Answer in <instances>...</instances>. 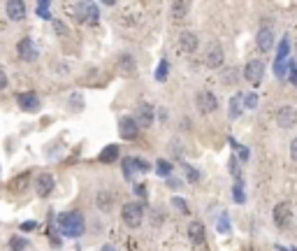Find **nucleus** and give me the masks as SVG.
<instances>
[{"label": "nucleus", "mask_w": 297, "mask_h": 251, "mask_svg": "<svg viewBox=\"0 0 297 251\" xmlns=\"http://www.w3.org/2000/svg\"><path fill=\"white\" fill-rule=\"evenodd\" d=\"M58 228L65 238H81L84 231H86V224H84V217H81L77 210L65 212L58 217Z\"/></svg>", "instance_id": "obj_1"}, {"label": "nucleus", "mask_w": 297, "mask_h": 251, "mask_svg": "<svg viewBox=\"0 0 297 251\" xmlns=\"http://www.w3.org/2000/svg\"><path fill=\"white\" fill-rule=\"evenodd\" d=\"M121 219L128 228H140L144 221V207L140 203H126L121 207Z\"/></svg>", "instance_id": "obj_2"}, {"label": "nucleus", "mask_w": 297, "mask_h": 251, "mask_svg": "<svg viewBox=\"0 0 297 251\" xmlns=\"http://www.w3.org/2000/svg\"><path fill=\"white\" fill-rule=\"evenodd\" d=\"M244 77H246V82H251L253 86H258V84L263 82V77H265L263 58H251V61L246 63V68H244Z\"/></svg>", "instance_id": "obj_3"}, {"label": "nucleus", "mask_w": 297, "mask_h": 251, "mask_svg": "<svg viewBox=\"0 0 297 251\" xmlns=\"http://www.w3.org/2000/svg\"><path fill=\"white\" fill-rule=\"evenodd\" d=\"M195 107H197V112H200V114H211V112H216V109H218L216 95L211 93V91H197Z\"/></svg>", "instance_id": "obj_4"}, {"label": "nucleus", "mask_w": 297, "mask_h": 251, "mask_svg": "<svg viewBox=\"0 0 297 251\" xmlns=\"http://www.w3.org/2000/svg\"><path fill=\"white\" fill-rule=\"evenodd\" d=\"M223 63H225V54H223V49L218 47L216 42L209 44L207 51H204V65H207L209 70H218Z\"/></svg>", "instance_id": "obj_5"}, {"label": "nucleus", "mask_w": 297, "mask_h": 251, "mask_svg": "<svg viewBox=\"0 0 297 251\" xmlns=\"http://www.w3.org/2000/svg\"><path fill=\"white\" fill-rule=\"evenodd\" d=\"M133 119H135V123L140 126V128H148V126L153 123V119H155V112H153L151 105H140Z\"/></svg>", "instance_id": "obj_6"}, {"label": "nucleus", "mask_w": 297, "mask_h": 251, "mask_svg": "<svg viewBox=\"0 0 297 251\" xmlns=\"http://www.w3.org/2000/svg\"><path fill=\"white\" fill-rule=\"evenodd\" d=\"M16 100H19V107L23 112H37L40 109V95L33 93V91H28V93H19L16 95Z\"/></svg>", "instance_id": "obj_7"}, {"label": "nucleus", "mask_w": 297, "mask_h": 251, "mask_svg": "<svg viewBox=\"0 0 297 251\" xmlns=\"http://www.w3.org/2000/svg\"><path fill=\"white\" fill-rule=\"evenodd\" d=\"M137 133H140V126L135 123V119L123 116L121 121H119V135H121L123 140H135Z\"/></svg>", "instance_id": "obj_8"}, {"label": "nucleus", "mask_w": 297, "mask_h": 251, "mask_svg": "<svg viewBox=\"0 0 297 251\" xmlns=\"http://www.w3.org/2000/svg\"><path fill=\"white\" fill-rule=\"evenodd\" d=\"M35 191H37V196H40V198H47L49 193L54 191V175H49V172H42V175H37Z\"/></svg>", "instance_id": "obj_9"}, {"label": "nucleus", "mask_w": 297, "mask_h": 251, "mask_svg": "<svg viewBox=\"0 0 297 251\" xmlns=\"http://www.w3.org/2000/svg\"><path fill=\"white\" fill-rule=\"evenodd\" d=\"M291 203H279L277 207H274V224L279 226V228H286V226L291 224Z\"/></svg>", "instance_id": "obj_10"}, {"label": "nucleus", "mask_w": 297, "mask_h": 251, "mask_svg": "<svg viewBox=\"0 0 297 251\" xmlns=\"http://www.w3.org/2000/svg\"><path fill=\"white\" fill-rule=\"evenodd\" d=\"M137 170L147 172L148 163L147 161H142V158H126V161H123V175H126V179H133Z\"/></svg>", "instance_id": "obj_11"}, {"label": "nucleus", "mask_w": 297, "mask_h": 251, "mask_svg": "<svg viewBox=\"0 0 297 251\" xmlns=\"http://www.w3.org/2000/svg\"><path fill=\"white\" fill-rule=\"evenodd\" d=\"M277 123L281 128H293L297 123V109L293 107H281L277 112Z\"/></svg>", "instance_id": "obj_12"}, {"label": "nucleus", "mask_w": 297, "mask_h": 251, "mask_svg": "<svg viewBox=\"0 0 297 251\" xmlns=\"http://www.w3.org/2000/svg\"><path fill=\"white\" fill-rule=\"evenodd\" d=\"M197 44H200V42H197L195 33H188V30H186V33L179 35V49H181L183 54H193V51H197Z\"/></svg>", "instance_id": "obj_13"}, {"label": "nucleus", "mask_w": 297, "mask_h": 251, "mask_svg": "<svg viewBox=\"0 0 297 251\" xmlns=\"http://www.w3.org/2000/svg\"><path fill=\"white\" fill-rule=\"evenodd\" d=\"M7 16L12 21H21L26 16V2L23 0H7Z\"/></svg>", "instance_id": "obj_14"}, {"label": "nucleus", "mask_w": 297, "mask_h": 251, "mask_svg": "<svg viewBox=\"0 0 297 251\" xmlns=\"http://www.w3.org/2000/svg\"><path fill=\"white\" fill-rule=\"evenodd\" d=\"M16 51H19V56L23 58V61H35V58H37V51H35V44H33L30 37H23V40L19 42Z\"/></svg>", "instance_id": "obj_15"}, {"label": "nucleus", "mask_w": 297, "mask_h": 251, "mask_svg": "<svg viewBox=\"0 0 297 251\" xmlns=\"http://www.w3.org/2000/svg\"><path fill=\"white\" fill-rule=\"evenodd\" d=\"M258 49L263 51V54H267V51H272V47H274V33H272L270 28H263L260 33H258Z\"/></svg>", "instance_id": "obj_16"}, {"label": "nucleus", "mask_w": 297, "mask_h": 251, "mask_svg": "<svg viewBox=\"0 0 297 251\" xmlns=\"http://www.w3.org/2000/svg\"><path fill=\"white\" fill-rule=\"evenodd\" d=\"M188 238L193 245H202L204 242V226L197 224V221H193V224L188 226Z\"/></svg>", "instance_id": "obj_17"}, {"label": "nucleus", "mask_w": 297, "mask_h": 251, "mask_svg": "<svg viewBox=\"0 0 297 251\" xmlns=\"http://www.w3.org/2000/svg\"><path fill=\"white\" fill-rule=\"evenodd\" d=\"M188 14V0H174L172 2V19H183Z\"/></svg>", "instance_id": "obj_18"}, {"label": "nucleus", "mask_w": 297, "mask_h": 251, "mask_svg": "<svg viewBox=\"0 0 297 251\" xmlns=\"http://www.w3.org/2000/svg\"><path fill=\"white\" fill-rule=\"evenodd\" d=\"M95 203H98V207H100L102 212H109V210H112V205H114V196H112L109 191H100Z\"/></svg>", "instance_id": "obj_19"}, {"label": "nucleus", "mask_w": 297, "mask_h": 251, "mask_svg": "<svg viewBox=\"0 0 297 251\" xmlns=\"http://www.w3.org/2000/svg\"><path fill=\"white\" fill-rule=\"evenodd\" d=\"M116 158H119V147H116V144H109V147H105V149L100 151L102 163H114Z\"/></svg>", "instance_id": "obj_20"}, {"label": "nucleus", "mask_w": 297, "mask_h": 251, "mask_svg": "<svg viewBox=\"0 0 297 251\" xmlns=\"http://www.w3.org/2000/svg\"><path fill=\"white\" fill-rule=\"evenodd\" d=\"M246 107V105H244V95L242 93H237L235 98H232V100H230V116H232V119H237V116L242 114V109Z\"/></svg>", "instance_id": "obj_21"}, {"label": "nucleus", "mask_w": 297, "mask_h": 251, "mask_svg": "<svg viewBox=\"0 0 297 251\" xmlns=\"http://www.w3.org/2000/svg\"><path fill=\"white\" fill-rule=\"evenodd\" d=\"M28 179H30V177H28V172H21L16 179H12V182H9V191H14V193H21V191L28 186Z\"/></svg>", "instance_id": "obj_22"}, {"label": "nucleus", "mask_w": 297, "mask_h": 251, "mask_svg": "<svg viewBox=\"0 0 297 251\" xmlns=\"http://www.w3.org/2000/svg\"><path fill=\"white\" fill-rule=\"evenodd\" d=\"M167 72H169V61L162 58V61L158 63V70H155V79H158V82H165V79H167Z\"/></svg>", "instance_id": "obj_23"}, {"label": "nucleus", "mask_w": 297, "mask_h": 251, "mask_svg": "<svg viewBox=\"0 0 297 251\" xmlns=\"http://www.w3.org/2000/svg\"><path fill=\"white\" fill-rule=\"evenodd\" d=\"M9 249L12 251H26L28 249V240L14 235V238H9Z\"/></svg>", "instance_id": "obj_24"}, {"label": "nucleus", "mask_w": 297, "mask_h": 251, "mask_svg": "<svg viewBox=\"0 0 297 251\" xmlns=\"http://www.w3.org/2000/svg\"><path fill=\"white\" fill-rule=\"evenodd\" d=\"M237 77H239V70H235V68H225V70H223V82L228 84V86L237 84Z\"/></svg>", "instance_id": "obj_25"}, {"label": "nucleus", "mask_w": 297, "mask_h": 251, "mask_svg": "<svg viewBox=\"0 0 297 251\" xmlns=\"http://www.w3.org/2000/svg\"><path fill=\"white\" fill-rule=\"evenodd\" d=\"M291 65H293L291 61H277V63H274V72H277L279 79L286 75V70H291Z\"/></svg>", "instance_id": "obj_26"}, {"label": "nucleus", "mask_w": 297, "mask_h": 251, "mask_svg": "<svg viewBox=\"0 0 297 251\" xmlns=\"http://www.w3.org/2000/svg\"><path fill=\"white\" fill-rule=\"evenodd\" d=\"M86 14H88L86 2H77V5H74V16H77L79 21H86Z\"/></svg>", "instance_id": "obj_27"}, {"label": "nucleus", "mask_w": 297, "mask_h": 251, "mask_svg": "<svg viewBox=\"0 0 297 251\" xmlns=\"http://www.w3.org/2000/svg\"><path fill=\"white\" fill-rule=\"evenodd\" d=\"M121 68H123V72H135V61H133V56H121Z\"/></svg>", "instance_id": "obj_28"}, {"label": "nucleus", "mask_w": 297, "mask_h": 251, "mask_svg": "<svg viewBox=\"0 0 297 251\" xmlns=\"http://www.w3.org/2000/svg\"><path fill=\"white\" fill-rule=\"evenodd\" d=\"M155 170H158V175L160 177H167L169 172H172V163H167V161H158Z\"/></svg>", "instance_id": "obj_29"}, {"label": "nucleus", "mask_w": 297, "mask_h": 251, "mask_svg": "<svg viewBox=\"0 0 297 251\" xmlns=\"http://www.w3.org/2000/svg\"><path fill=\"white\" fill-rule=\"evenodd\" d=\"M286 54H288V37H284V40H281V47H279L277 61H286Z\"/></svg>", "instance_id": "obj_30"}, {"label": "nucleus", "mask_w": 297, "mask_h": 251, "mask_svg": "<svg viewBox=\"0 0 297 251\" xmlns=\"http://www.w3.org/2000/svg\"><path fill=\"white\" fill-rule=\"evenodd\" d=\"M172 205H174L176 210H181V214H190L188 205H186V200H181V198H172Z\"/></svg>", "instance_id": "obj_31"}, {"label": "nucleus", "mask_w": 297, "mask_h": 251, "mask_svg": "<svg viewBox=\"0 0 297 251\" xmlns=\"http://www.w3.org/2000/svg\"><path fill=\"white\" fill-rule=\"evenodd\" d=\"M86 21H88V23H98V7H95V5H88Z\"/></svg>", "instance_id": "obj_32"}, {"label": "nucleus", "mask_w": 297, "mask_h": 251, "mask_svg": "<svg viewBox=\"0 0 297 251\" xmlns=\"http://www.w3.org/2000/svg\"><path fill=\"white\" fill-rule=\"evenodd\" d=\"M246 200V196H244V186L239 182L235 184V203H244Z\"/></svg>", "instance_id": "obj_33"}, {"label": "nucleus", "mask_w": 297, "mask_h": 251, "mask_svg": "<svg viewBox=\"0 0 297 251\" xmlns=\"http://www.w3.org/2000/svg\"><path fill=\"white\" fill-rule=\"evenodd\" d=\"M244 105L249 109H253L258 105V98H256V93H249V95H244Z\"/></svg>", "instance_id": "obj_34"}, {"label": "nucleus", "mask_w": 297, "mask_h": 251, "mask_svg": "<svg viewBox=\"0 0 297 251\" xmlns=\"http://www.w3.org/2000/svg\"><path fill=\"white\" fill-rule=\"evenodd\" d=\"M183 170L188 172V179H190V182H197V179H200V172H197V170L188 168V165H186V163H183Z\"/></svg>", "instance_id": "obj_35"}, {"label": "nucleus", "mask_w": 297, "mask_h": 251, "mask_svg": "<svg viewBox=\"0 0 297 251\" xmlns=\"http://www.w3.org/2000/svg\"><path fill=\"white\" fill-rule=\"evenodd\" d=\"M54 28H56V33H58V35L68 33V28H65V23H63V21H54Z\"/></svg>", "instance_id": "obj_36"}, {"label": "nucleus", "mask_w": 297, "mask_h": 251, "mask_svg": "<svg viewBox=\"0 0 297 251\" xmlns=\"http://www.w3.org/2000/svg\"><path fill=\"white\" fill-rule=\"evenodd\" d=\"M291 156H293V161H295V163H297V137H295V140H293V142H291Z\"/></svg>", "instance_id": "obj_37"}, {"label": "nucleus", "mask_w": 297, "mask_h": 251, "mask_svg": "<svg viewBox=\"0 0 297 251\" xmlns=\"http://www.w3.org/2000/svg\"><path fill=\"white\" fill-rule=\"evenodd\" d=\"M218 228H221V233H230V224H228V219H225V217L221 219V224H218Z\"/></svg>", "instance_id": "obj_38"}, {"label": "nucleus", "mask_w": 297, "mask_h": 251, "mask_svg": "<svg viewBox=\"0 0 297 251\" xmlns=\"http://www.w3.org/2000/svg\"><path fill=\"white\" fill-rule=\"evenodd\" d=\"M135 191H137V196L140 198H147V186H144V184H137Z\"/></svg>", "instance_id": "obj_39"}, {"label": "nucleus", "mask_w": 297, "mask_h": 251, "mask_svg": "<svg viewBox=\"0 0 297 251\" xmlns=\"http://www.w3.org/2000/svg\"><path fill=\"white\" fill-rule=\"evenodd\" d=\"M5 86H7V75H5V70L0 68V91H2Z\"/></svg>", "instance_id": "obj_40"}, {"label": "nucleus", "mask_w": 297, "mask_h": 251, "mask_svg": "<svg viewBox=\"0 0 297 251\" xmlns=\"http://www.w3.org/2000/svg\"><path fill=\"white\" fill-rule=\"evenodd\" d=\"M291 84H293V86H297V70H295V65H291Z\"/></svg>", "instance_id": "obj_41"}, {"label": "nucleus", "mask_w": 297, "mask_h": 251, "mask_svg": "<svg viewBox=\"0 0 297 251\" xmlns=\"http://www.w3.org/2000/svg\"><path fill=\"white\" fill-rule=\"evenodd\" d=\"M35 226H37L35 221H26V224H21V231H33Z\"/></svg>", "instance_id": "obj_42"}, {"label": "nucleus", "mask_w": 297, "mask_h": 251, "mask_svg": "<svg viewBox=\"0 0 297 251\" xmlns=\"http://www.w3.org/2000/svg\"><path fill=\"white\" fill-rule=\"evenodd\" d=\"M100 251H116V249H114V247H112V245H105Z\"/></svg>", "instance_id": "obj_43"}, {"label": "nucleus", "mask_w": 297, "mask_h": 251, "mask_svg": "<svg viewBox=\"0 0 297 251\" xmlns=\"http://www.w3.org/2000/svg\"><path fill=\"white\" fill-rule=\"evenodd\" d=\"M102 2H105V5H114L116 0H102Z\"/></svg>", "instance_id": "obj_44"}]
</instances>
